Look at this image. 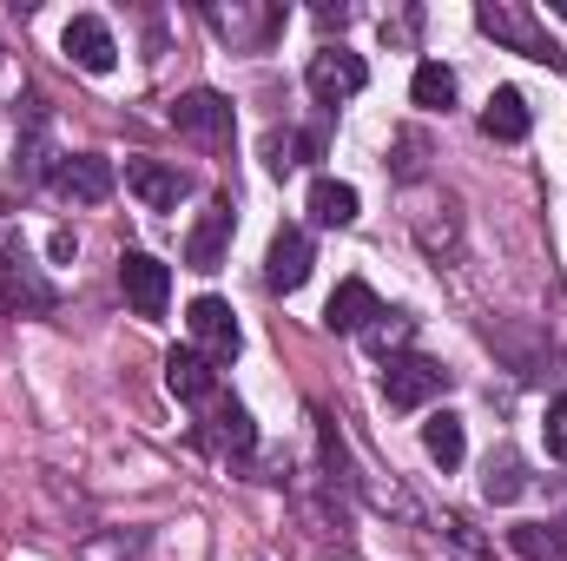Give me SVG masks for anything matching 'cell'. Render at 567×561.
<instances>
[{
  "label": "cell",
  "mask_w": 567,
  "mask_h": 561,
  "mask_svg": "<svg viewBox=\"0 0 567 561\" xmlns=\"http://www.w3.org/2000/svg\"><path fill=\"white\" fill-rule=\"evenodd\" d=\"M231 232H238V212H231V192H218V198L198 212V225L185 232V265L212 278V272L225 265V252H231Z\"/></svg>",
  "instance_id": "8"
},
{
  "label": "cell",
  "mask_w": 567,
  "mask_h": 561,
  "mask_svg": "<svg viewBox=\"0 0 567 561\" xmlns=\"http://www.w3.org/2000/svg\"><path fill=\"white\" fill-rule=\"evenodd\" d=\"M423 159H429V145H423V133H396V178H423Z\"/></svg>",
  "instance_id": "27"
},
{
  "label": "cell",
  "mask_w": 567,
  "mask_h": 561,
  "mask_svg": "<svg viewBox=\"0 0 567 561\" xmlns=\"http://www.w3.org/2000/svg\"><path fill=\"white\" fill-rule=\"evenodd\" d=\"M198 442H205L212 456H238V462H245V456L258 449V422H251V410H245L238 397H225V390H218V397L205 404V422H198Z\"/></svg>",
  "instance_id": "9"
},
{
  "label": "cell",
  "mask_w": 567,
  "mask_h": 561,
  "mask_svg": "<svg viewBox=\"0 0 567 561\" xmlns=\"http://www.w3.org/2000/svg\"><path fill=\"white\" fill-rule=\"evenodd\" d=\"M113 159H100V152H66L60 165H53V192L60 198H73V205H106L113 198Z\"/></svg>",
  "instance_id": "11"
},
{
  "label": "cell",
  "mask_w": 567,
  "mask_h": 561,
  "mask_svg": "<svg viewBox=\"0 0 567 561\" xmlns=\"http://www.w3.org/2000/svg\"><path fill=\"white\" fill-rule=\"evenodd\" d=\"M410 337H416V317H410V310H383V317L363 330V344H370L377 357H403V350H410Z\"/></svg>",
  "instance_id": "25"
},
{
  "label": "cell",
  "mask_w": 567,
  "mask_h": 561,
  "mask_svg": "<svg viewBox=\"0 0 567 561\" xmlns=\"http://www.w3.org/2000/svg\"><path fill=\"white\" fill-rule=\"evenodd\" d=\"M303 86H310L317 106H343V100H357V93L370 86V67H363V53H350V47H317L310 67H303Z\"/></svg>",
  "instance_id": "4"
},
{
  "label": "cell",
  "mask_w": 567,
  "mask_h": 561,
  "mask_svg": "<svg viewBox=\"0 0 567 561\" xmlns=\"http://www.w3.org/2000/svg\"><path fill=\"white\" fill-rule=\"evenodd\" d=\"M60 297H53V278L33 265V252L20 238L0 245V317H47Z\"/></svg>",
  "instance_id": "2"
},
{
  "label": "cell",
  "mask_w": 567,
  "mask_h": 561,
  "mask_svg": "<svg viewBox=\"0 0 567 561\" xmlns=\"http://www.w3.org/2000/svg\"><path fill=\"white\" fill-rule=\"evenodd\" d=\"M508 549L522 561H567V536L555 522H515L508 529Z\"/></svg>",
  "instance_id": "23"
},
{
  "label": "cell",
  "mask_w": 567,
  "mask_h": 561,
  "mask_svg": "<svg viewBox=\"0 0 567 561\" xmlns=\"http://www.w3.org/2000/svg\"><path fill=\"white\" fill-rule=\"evenodd\" d=\"M126 192L140 198L145 212H178L192 198V172L185 165H165V159H133L126 165Z\"/></svg>",
  "instance_id": "10"
},
{
  "label": "cell",
  "mask_w": 567,
  "mask_h": 561,
  "mask_svg": "<svg viewBox=\"0 0 567 561\" xmlns=\"http://www.w3.org/2000/svg\"><path fill=\"white\" fill-rule=\"evenodd\" d=\"M410 100H416L423 113H449V106H455V73H449L442 60H423L416 80H410Z\"/></svg>",
  "instance_id": "24"
},
{
  "label": "cell",
  "mask_w": 567,
  "mask_h": 561,
  "mask_svg": "<svg viewBox=\"0 0 567 561\" xmlns=\"http://www.w3.org/2000/svg\"><path fill=\"white\" fill-rule=\"evenodd\" d=\"M60 47H66V60H73L80 73H113V67H120L113 27H106L100 13H73V20H66V33H60Z\"/></svg>",
  "instance_id": "13"
},
{
  "label": "cell",
  "mask_w": 567,
  "mask_h": 561,
  "mask_svg": "<svg viewBox=\"0 0 567 561\" xmlns=\"http://www.w3.org/2000/svg\"><path fill=\"white\" fill-rule=\"evenodd\" d=\"M416 27H423V13L410 7V13H396V20H383V40H416Z\"/></svg>",
  "instance_id": "29"
},
{
  "label": "cell",
  "mask_w": 567,
  "mask_h": 561,
  "mask_svg": "<svg viewBox=\"0 0 567 561\" xmlns=\"http://www.w3.org/2000/svg\"><path fill=\"white\" fill-rule=\"evenodd\" d=\"M120 290H126L133 317H165V304H172V272H165L152 252H126V258H120Z\"/></svg>",
  "instance_id": "12"
},
{
  "label": "cell",
  "mask_w": 567,
  "mask_h": 561,
  "mask_svg": "<svg viewBox=\"0 0 567 561\" xmlns=\"http://www.w3.org/2000/svg\"><path fill=\"white\" fill-rule=\"evenodd\" d=\"M449 384H455V370H442L423 350H403L383 364V404L390 410H429L435 397H449Z\"/></svg>",
  "instance_id": "3"
},
{
  "label": "cell",
  "mask_w": 567,
  "mask_h": 561,
  "mask_svg": "<svg viewBox=\"0 0 567 561\" xmlns=\"http://www.w3.org/2000/svg\"><path fill=\"white\" fill-rule=\"evenodd\" d=\"M377 317H383V297H377L363 278H343L337 290H330V304H323V324L343 330V337H363Z\"/></svg>",
  "instance_id": "16"
},
{
  "label": "cell",
  "mask_w": 567,
  "mask_h": 561,
  "mask_svg": "<svg viewBox=\"0 0 567 561\" xmlns=\"http://www.w3.org/2000/svg\"><path fill=\"white\" fill-rule=\"evenodd\" d=\"M442 536H449V542H455V549H462L468 561H495V542H482L468 516H449V522H442Z\"/></svg>",
  "instance_id": "26"
},
{
  "label": "cell",
  "mask_w": 567,
  "mask_h": 561,
  "mask_svg": "<svg viewBox=\"0 0 567 561\" xmlns=\"http://www.w3.org/2000/svg\"><path fill=\"white\" fill-rule=\"evenodd\" d=\"M165 390L178 404H212L218 397V370L198 350H165Z\"/></svg>",
  "instance_id": "17"
},
{
  "label": "cell",
  "mask_w": 567,
  "mask_h": 561,
  "mask_svg": "<svg viewBox=\"0 0 567 561\" xmlns=\"http://www.w3.org/2000/svg\"><path fill=\"white\" fill-rule=\"evenodd\" d=\"M323 152V133H265V165L271 178H290L297 165H310Z\"/></svg>",
  "instance_id": "21"
},
{
  "label": "cell",
  "mask_w": 567,
  "mask_h": 561,
  "mask_svg": "<svg viewBox=\"0 0 567 561\" xmlns=\"http://www.w3.org/2000/svg\"><path fill=\"white\" fill-rule=\"evenodd\" d=\"M475 27H482L495 47H508V53L548 67V73L567 67V53L555 47V33H548V27L535 20V7H522V0H482V7H475Z\"/></svg>",
  "instance_id": "1"
},
{
  "label": "cell",
  "mask_w": 567,
  "mask_h": 561,
  "mask_svg": "<svg viewBox=\"0 0 567 561\" xmlns=\"http://www.w3.org/2000/svg\"><path fill=\"white\" fill-rule=\"evenodd\" d=\"M528 126H535L528 100H522L515 86H495V93H488V106H482V133H488L495 145H522V140H528Z\"/></svg>",
  "instance_id": "18"
},
{
  "label": "cell",
  "mask_w": 567,
  "mask_h": 561,
  "mask_svg": "<svg viewBox=\"0 0 567 561\" xmlns=\"http://www.w3.org/2000/svg\"><path fill=\"white\" fill-rule=\"evenodd\" d=\"M542 436H548V456H555V462H567V397H555V404H548Z\"/></svg>",
  "instance_id": "28"
},
{
  "label": "cell",
  "mask_w": 567,
  "mask_h": 561,
  "mask_svg": "<svg viewBox=\"0 0 567 561\" xmlns=\"http://www.w3.org/2000/svg\"><path fill=\"white\" fill-rule=\"evenodd\" d=\"M205 20L231 40V47H258L284 27V7H251V0H231V7H205Z\"/></svg>",
  "instance_id": "15"
},
{
  "label": "cell",
  "mask_w": 567,
  "mask_h": 561,
  "mask_svg": "<svg viewBox=\"0 0 567 561\" xmlns=\"http://www.w3.org/2000/svg\"><path fill=\"white\" fill-rule=\"evenodd\" d=\"M73 252H80V238H73V232H66V225H60V232H53V258H60V265H66V258H73Z\"/></svg>",
  "instance_id": "30"
},
{
  "label": "cell",
  "mask_w": 567,
  "mask_h": 561,
  "mask_svg": "<svg viewBox=\"0 0 567 561\" xmlns=\"http://www.w3.org/2000/svg\"><path fill=\"white\" fill-rule=\"evenodd\" d=\"M172 126H178L185 140H198V145H231L238 113H231V100H225V93L192 86V93H178V100H172Z\"/></svg>",
  "instance_id": "7"
},
{
  "label": "cell",
  "mask_w": 567,
  "mask_h": 561,
  "mask_svg": "<svg viewBox=\"0 0 567 561\" xmlns=\"http://www.w3.org/2000/svg\"><path fill=\"white\" fill-rule=\"evenodd\" d=\"M555 13H561V20H567V0H555Z\"/></svg>",
  "instance_id": "31"
},
{
  "label": "cell",
  "mask_w": 567,
  "mask_h": 561,
  "mask_svg": "<svg viewBox=\"0 0 567 561\" xmlns=\"http://www.w3.org/2000/svg\"><path fill=\"white\" fill-rule=\"evenodd\" d=\"M297 522L317 536V549H350V509H343V489L330 482V476H310V482H297Z\"/></svg>",
  "instance_id": "5"
},
{
  "label": "cell",
  "mask_w": 567,
  "mask_h": 561,
  "mask_svg": "<svg viewBox=\"0 0 567 561\" xmlns=\"http://www.w3.org/2000/svg\"><path fill=\"white\" fill-rule=\"evenodd\" d=\"M357 212H363V198H357V185H350V178H317V185H310V218H317L323 232L357 225Z\"/></svg>",
  "instance_id": "20"
},
{
  "label": "cell",
  "mask_w": 567,
  "mask_h": 561,
  "mask_svg": "<svg viewBox=\"0 0 567 561\" xmlns=\"http://www.w3.org/2000/svg\"><path fill=\"white\" fill-rule=\"evenodd\" d=\"M482 496H488V502L528 496V462H522L515 442H495V449H488V462H482Z\"/></svg>",
  "instance_id": "19"
},
{
  "label": "cell",
  "mask_w": 567,
  "mask_h": 561,
  "mask_svg": "<svg viewBox=\"0 0 567 561\" xmlns=\"http://www.w3.org/2000/svg\"><path fill=\"white\" fill-rule=\"evenodd\" d=\"M185 330H192V350H198L212 370H218V364H231V357H238V344H245V337H238L231 304H225V297H212V290L185 304Z\"/></svg>",
  "instance_id": "6"
},
{
  "label": "cell",
  "mask_w": 567,
  "mask_h": 561,
  "mask_svg": "<svg viewBox=\"0 0 567 561\" xmlns=\"http://www.w3.org/2000/svg\"><path fill=\"white\" fill-rule=\"evenodd\" d=\"M423 449H429V462H442V469H462V456H468V436H462V417L435 410V417L423 422Z\"/></svg>",
  "instance_id": "22"
},
{
  "label": "cell",
  "mask_w": 567,
  "mask_h": 561,
  "mask_svg": "<svg viewBox=\"0 0 567 561\" xmlns=\"http://www.w3.org/2000/svg\"><path fill=\"white\" fill-rule=\"evenodd\" d=\"M310 265H317L310 232H303V225H278V232H271V252H265V284H271V290H297V284L310 278Z\"/></svg>",
  "instance_id": "14"
}]
</instances>
